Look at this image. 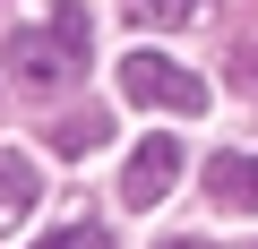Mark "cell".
Segmentation results:
<instances>
[{"mask_svg":"<svg viewBox=\"0 0 258 249\" xmlns=\"http://www.w3.org/2000/svg\"><path fill=\"white\" fill-rule=\"evenodd\" d=\"M86 43H95L86 0H60L52 26H18L0 60H9V77H18L26 95H69V86H78V69H86Z\"/></svg>","mask_w":258,"mask_h":249,"instance_id":"1","label":"cell"},{"mask_svg":"<svg viewBox=\"0 0 258 249\" xmlns=\"http://www.w3.org/2000/svg\"><path fill=\"white\" fill-rule=\"evenodd\" d=\"M120 95L147 103V112H172V120H198V112H207V77L181 69L172 52H129V60H120Z\"/></svg>","mask_w":258,"mask_h":249,"instance_id":"2","label":"cell"},{"mask_svg":"<svg viewBox=\"0 0 258 249\" xmlns=\"http://www.w3.org/2000/svg\"><path fill=\"white\" fill-rule=\"evenodd\" d=\"M172 181H181V138H138V155L120 172V206H164Z\"/></svg>","mask_w":258,"mask_h":249,"instance_id":"3","label":"cell"},{"mask_svg":"<svg viewBox=\"0 0 258 249\" xmlns=\"http://www.w3.org/2000/svg\"><path fill=\"white\" fill-rule=\"evenodd\" d=\"M207 198L232 206V215H258V155H232V146H224V155L207 163Z\"/></svg>","mask_w":258,"mask_h":249,"instance_id":"4","label":"cell"},{"mask_svg":"<svg viewBox=\"0 0 258 249\" xmlns=\"http://www.w3.org/2000/svg\"><path fill=\"white\" fill-rule=\"evenodd\" d=\"M35 198H43V172H35V155H0V232H18L26 215H35Z\"/></svg>","mask_w":258,"mask_h":249,"instance_id":"5","label":"cell"},{"mask_svg":"<svg viewBox=\"0 0 258 249\" xmlns=\"http://www.w3.org/2000/svg\"><path fill=\"white\" fill-rule=\"evenodd\" d=\"M103 138H112V120H103V112H69L60 129H52V155H69V163H78V155H95Z\"/></svg>","mask_w":258,"mask_h":249,"instance_id":"6","label":"cell"},{"mask_svg":"<svg viewBox=\"0 0 258 249\" xmlns=\"http://www.w3.org/2000/svg\"><path fill=\"white\" fill-rule=\"evenodd\" d=\"M129 18L138 26H189V18H207V0H129Z\"/></svg>","mask_w":258,"mask_h":249,"instance_id":"7","label":"cell"},{"mask_svg":"<svg viewBox=\"0 0 258 249\" xmlns=\"http://www.w3.org/2000/svg\"><path fill=\"white\" fill-rule=\"evenodd\" d=\"M35 249H112L95 223H69V232H52V240H35Z\"/></svg>","mask_w":258,"mask_h":249,"instance_id":"8","label":"cell"},{"mask_svg":"<svg viewBox=\"0 0 258 249\" xmlns=\"http://www.w3.org/2000/svg\"><path fill=\"white\" fill-rule=\"evenodd\" d=\"M164 249H215V240H164Z\"/></svg>","mask_w":258,"mask_h":249,"instance_id":"9","label":"cell"}]
</instances>
